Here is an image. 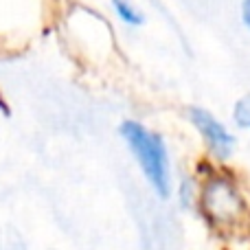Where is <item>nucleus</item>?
Here are the masks:
<instances>
[{
	"mask_svg": "<svg viewBox=\"0 0 250 250\" xmlns=\"http://www.w3.org/2000/svg\"><path fill=\"white\" fill-rule=\"evenodd\" d=\"M121 134H123L125 143L129 145V149L136 156L143 173H145L147 180L156 189V193L160 198H167L169 195V163H167V149H165L163 138L158 134L149 132L147 127H143L136 121H125L121 125Z\"/></svg>",
	"mask_w": 250,
	"mask_h": 250,
	"instance_id": "nucleus-1",
	"label": "nucleus"
},
{
	"mask_svg": "<svg viewBox=\"0 0 250 250\" xmlns=\"http://www.w3.org/2000/svg\"><path fill=\"white\" fill-rule=\"evenodd\" d=\"M202 204L215 222L235 220L239 208H242V200H239L237 191L224 180H213L204 187Z\"/></svg>",
	"mask_w": 250,
	"mask_h": 250,
	"instance_id": "nucleus-2",
	"label": "nucleus"
},
{
	"mask_svg": "<svg viewBox=\"0 0 250 250\" xmlns=\"http://www.w3.org/2000/svg\"><path fill=\"white\" fill-rule=\"evenodd\" d=\"M189 119H191V123L198 127V132L204 136V141H207V145L213 149V154L220 156V158H229V156L233 154L235 138L230 136L224 125L217 121V119H213L207 110L191 108Z\"/></svg>",
	"mask_w": 250,
	"mask_h": 250,
	"instance_id": "nucleus-3",
	"label": "nucleus"
},
{
	"mask_svg": "<svg viewBox=\"0 0 250 250\" xmlns=\"http://www.w3.org/2000/svg\"><path fill=\"white\" fill-rule=\"evenodd\" d=\"M112 4H114L117 16L121 18L123 22H127V24H141L143 22V13L138 11L129 0H112Z\"/></svg>",
	"mask_w": 250,
	"mask_h": 250,
	"instance_id": "nucleus-4",
	"label": "nucleus"
},
{
	"mask_svg": "<svg viewBox=\"0 0 250 250\" xmlns=\"http://www.w3.org/2000/svg\"><path fill=\"white\" fill-rule=\"evenodd\" d=\"M233 117H235V121H237V125H242V127H250V95L242 97V99L235 104Z\"/></svg>",
	"mask_w": 250,
	"mask_h": 250,
	"instance_id": "nucleus-5",
	"label": "nucleus"
},
{
	"mask_svg": "<svg viewBox=\"0 0 250 250\" xmlns=\"http://www.w3.org/2000/svg\"><path fill=\"white\" fill-rule=\"evenodd\" d=\"M244 22H246L250 29V0H244Z\"/></svg>",
	"mask_w": 250,
	"mask_h": 250,
	"instance_id": "nucleus-6",
	"label": "nucleus"
}]
</instances>
